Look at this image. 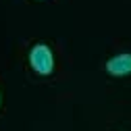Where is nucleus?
I'll return each mask as SVG.
<instances>
[{"label":"nucleus","mask_w":131,"mask_h":131,"mask_svg":"<svg viewBox=\"0 0 131 131\" xmlns=\"http://www.w3.org/2000/svg\"><path fill=\"white\" fill-rule=\"evenodd\" d=\"M29 62L34 71H38L40 75H50L52 73V67H54V58H52V52L46 44H38L31 48L29 52Z\"/></svg>","instance_id":"nucleus-1"},{"label":"nucleus","mask_w":131,"mask_h":131,"mask_svg":"<svg viewBox=\"0 0 131 131\" xmlns=\"http://www.w3.org/2000/svg\"><path fill=\"white\" fill-rule=\"evenodd\" d=\"M106 71L114 77H123L131 73V54H117L106 62Z\"/></svg>","instance_id":"nucleus-2"}]
</instances>
